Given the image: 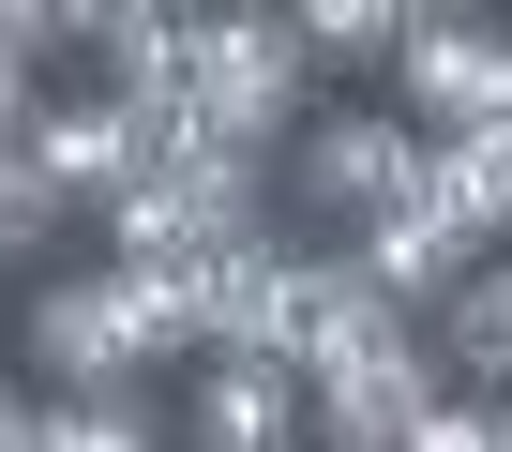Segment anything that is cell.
<instances>
[{
	"mask_svg": "<svg viewBox=\"0 0 512 452\" xmlns=\"http://www.w3.org/2000/svg\"><path fill=\"white\" fill-rule=\"evenodd\" d=\"M302 91H317L302 16H196V106H181V136L272 166V136H302Z\"/></svg>",
	"mask_w": 512,
	"mask_h": 452,
	"instance_id": "1",
	"label": "cell"
},
{
	"mask_svg": "<svg viewBox=\"0 0 512 452\" xmlns=\"http://www.w3.org/2000/svg\"><path fill=\"white\" fill-rule=\"evenodd\" d=\"M422 181H437V136H422L407 106H317V121L287 136V196H302L317 226H347V242H362L377 211H407Z\"/></svg>",
	"mask_w": 512,
	"mask_h": 452,
	"instance_id": "2",
	"label": "cell"
},
{
	"mask_svg": "<svg viewBox=\"0 0 512 452\" xmlns=\"http://www.w3.org/2000/svg\"><path fill=\"white\" fill-rule=\"evenodd\" d=\"M332 272H347V242H272V226H256V242H226V257H196L211 347H241V362H302Z\"/></svg>",
	"mask_w": 512,
	"mask_h": 452,
	"instance_id": "3",
	"label": "cell"
},
{
	"mask_svg": "<svg viewBox=\"0 0 512 452\" xmlns=\"http://www.w3.org/2000/svg\"><path fill=\"white\" fill-rule=\"evenodd\" d=\"M16 347L46 377V407H106V392H151V347L121 317V272H46L16 302Z\"/></svg>",
	"mask_w": 512,
	"mask_h": 452,
	"instance_id": "4",
	"label": "cell"
},
{
	"mask_svg": "<svg viewBox=\"0 0 512 452\" xmlns=\"http://www.w3.org/2000/svg\"><path fill=\"white\" fill-rule=\"evenodd\" d=\"M407 121L422 136H482L512 121V16H407Z\"/></svg>",
	"mask_w": 512,
	"mask_h": 452,
	"instance_id": "5",
	"label": "cell"
},
{
	"mask_svg": "<svg viewBox=\"0 0 512 452\" xmlns=\"http://www.w3.org/2000/svg\"><path fill=\"white\" fill-rule=\"evenodd\" d=\"M181 452H317L302 362H241V347H211V362L181 377Z\"/></svg>",
	"mask_w": 512,
	"mask_h": 452,
	"instance_id": "6",
	"label": "cell"
},
{
	"mask_svg": "<svg viewBox=\"0 0 512 452\" xmlns=\"http://www.w3.org/2000/svg\"><path fill=\"white\" fill-rule=\"evenodd\" d=\"M151 151H166V136H151L136 106H106V91H76V106H31V166H46L76 211H121V196L151 181Z\"/></svg>",
	"mask_w": 512,
	"mask_h": 452,
	"instance_id": "7",
	"label": "cell"
},
{
	"mask_svg": "<svg viewBox=\"0 0 512 452\" xmlns=\"http://www.w3.org/2000/svg\"><path fill=\"white\" fill-rule=\"evenodd\" d=\"M347 257H362V272H377V287H392V302H407L422 332H437V317L467 302V272H482V242H467V226H452L437 196H407V211H377V226H362Z\"/></svg>",
	"mask_w": 512,
	"mask_h": 452,
	"instance_id": "8",
	"label": "cell"
},
{
	"mask_svg": "<svg viewBox=\"0 0 512 452\" xmlns=\"http://www.w3.org/2000/svg\"><path fill=\"white\" fill-rule=\"evenodd\" d=\"M482 257H512V121H482V136H437V181H422Z\"/></svg>",
	"mask_w": 512,
	"mask_h": 452,
	"instance_id": "9",
	"label": "cell"
},
{
	"mask_svg": "<svg viewBox=\"0 0 512 452\" xmlns=\"http://www.w3.org/2000/svg\"><path fill=\"white\" fill-rule=\"evenodd\" d=\"M437 362H452V392H497L512 407V257L467 272V302L437 317Z\"/></svg>",
	"mask_w": 512,
	"mask_h": 452,
	"instance_id": "10",
	"label": "cell"
},
{
	"mask_svg": "<svg viewBox=\"0 0 512 452\" xmlns=\"http://www.w3.org/2000/svg\"><path fill=\"white\" fill-rule=\"evenodd\" d=\"M61 226H76V196H61V181L31 166V136H16V151H0V272H46Z\"/></svg>",
	"mask_w": 512,
	"mask_h": 452,
	"instance_id": "11",
	"label": "cell"
},
{
	"mask_svg": "<svg viewBox=\"0 0 512 452\" xmlns=\"http://www.w3.org/2000/svg\"><path fill=\"white\" fill-rule=\"evenodd\" d=\"M166 422H181V407L106 392V407H46V452H166Z\"/></svg>",
	"mask_w": 512,
	"mask_h": 452,
	"instance_id": "12",
	"label": "cell"
},
{
	"mask_svg": "<svg viewBox=\"0 0 512 452\" xmlns=\"http://www.w3.org/2000/svg\"><path fill=\"white\" fill-rule=\"evenodd\" d=\"M317 61H407V0H302Z\"/></svg>",
	"mask_w": 512,
	"mask_h": 452,
	"instance_id": "13",
	"label": "cell"
},
{
	"mask_svg": "<svg viewBox=\"0 0 512 452\" xmlns=\"http://www.w3.org/2000/svg\"><path fill=\"white\" fill-rule=\"evenodd\" d=\"M46 46H76V16H61V0H0V76H46Z\"/></svg>",
	"mask_w": 512,
	"mask_h": 452,
	"instance_id": "14",
	"label": "cell"
},
{
	"mask_svg": "<svg viewBox=\"0 0 512 452\" xmlns=\"http://www.w3.org/2000/svg\"><path fill=\"white\" fill-rule=\"evenodd\" d=\"M407 452H497V407H467V392H452V407H437V422H422Z\"/></svg>",
	"mask_w": 512,
	"mask_h": 452,
	"instance_id": "15",
	"label": "cell"
},
{
	"mask_svg": "<svg viewBox=\"0 0 512 452\" xmlns=\"http://www.w3.org/2000/svg\"><path fill=\"white\" fill-rule=\"evenodd\" d=\"M0 452H46V407H31V422H16V437H0Z\"/></svg>",
	"mask_w": 512,
	"mask_h": 452,
	"instance_id": "16",
	"label": "cell"
}]
</instances>
